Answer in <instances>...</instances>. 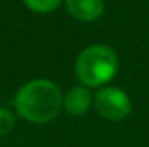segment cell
Instances as JSON below:
<instances>
[{
    "label": "cell",
    "instance_id": "cell-1",
    "mask_svg": "<svg viewBox=\"0 0 149 147\" xmlns=\"http://www.w3.org/2000/svg\"><path fill=\"white\" fill-rule=\"evenodd\" d=\"M15 106L17 114L32 124H48L54 120L62 108V93L52 81L33 79L17 92Z\"/></svg>",
    "mask_w": 149,
    "mask_h": 147
},
{
    "label": "cell",
    "instance_id": "cell-2",
    "mask_svg": "<svg viewBox=\"0 0 149 147\" xmlns=\"http://www.w3.org/2000/svg\"><path fill=\"white\" fill-rule=\"evenodd\" d=\"M118 55L105 44L86 48L76 59V76L83 84L97 87L111 81L118 73Z\"/></svg>",
    "mask_w": 149,
    "mask_h": 147
},
{
    "label": "cell",
    "instance_id": "cell-3",
    "mask_svg": "<svg viewBox=\"0 0 149 147\" xmlns=\"http://www.w3.org/2000/svg\"><path fill=\"white\" fill-rule=\"evenodd\" d=\"M95 109L108 120H122L132 111V103L125 92L116 87H105L94 98Z\"/></svg>",
    "mask_w": 149,
    "mask_h": 147
},
{
    "label": "cell",
    "instance_id": "cell-4",
    "mask_svg": "<svg viewBox=\"0 0 149 147\" xmlns=\"http://www.w3.org/2000/svg\"><path fill=\"white\" fill-rule=\"evenodd\" d=\"M67 10L74 19L91 22L103 13V0H67Z\"/></svg>",
    "mask_w": 149,
    "mask_h": 147
},
{
    "label": "cell",
    "instance_id": "cell-5",
    "mask_svg": "<svg viewBox=\"0 0 149 147\" xmlns=\"http://www.w3.org/2000/svg\"><path fill=\"white\" fill-rule=\"evenodd\" d=\"M91 92L87 90V87H73L63 98V106H65L67 112L72 115H83L87 112L91 106Z\"/></svg>",
    "mask_w": 149,
    "mask_h": 147
},
{
    "label": "cell",
    "instance_id": "cell-6",
    "mask_svg": "<svg viewBox=\"0 0 149 147\" xmlns=\"http://www.w3.org/2000/svg\"><path fill=\"white\" fill-rule=\"evenodd\" d=\"M62 0H24L27 6L35 13H51L60 5Z\"/></svg>",
    "mask_w": 149,
    "mask_h": 147
},
{
    "label": "cell",
    "instance_id": "cell-7",
    "mask_svg": "<svg viewBox=\"0 0 149 147\" xmlns=\"http://www.w3.org/2000/svg\"><path fill=\"white\" fill-rule=\"evenodd\" d=\"M15 127V115L6 108L0 106V136L8 135Z\"/></svg>",
    "mask_w": 149,
    "mask_h": 147
}]
</instances>
